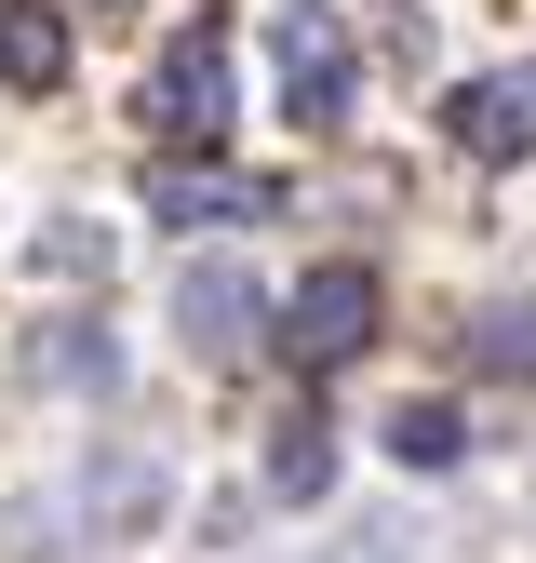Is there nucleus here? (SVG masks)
I'll use <instances>...</instances> for the list:
<instances>
[{
  "label": "nucleus",
  "instance_id": "f257e3e1",
  "mask_svg": "<svg viewBox=\"0 0 536 563\" xmlns=\"http://www.w3.org/2000/svg\"><path fill=\"white\" fill-rule=\"evenodd\" d=\"M134 134H161V162H201L228 134V27L215 14L161 41V67L134 81Z\"/></svg>",
  "mask_w": 536,
  "mask_h": 563
},
{
  "label": "nucleus",
  "instance_id": "f03ea898",
  "mask_svg": "<svg viewBox=\"0 0 536 563\" xmlns=\"http://www.w3.org/2000/svg\"><path fill=\"white\" fill-rule=\"evenodd\" d=\"M268 322H282V309H268V282H255L242 255H188V268H175V335L201 349V363H242Z\"/></svg>",
  "mask_w": 536,
  "mask_h": 563
},
{
  "label": "nucleus",
  "instance_id": "7ed1b4c3",
  "mask_svg": "<svg viewBox=\"0 0 536 563\" xmlns=\"http://www.w3.org/2000/svg\"><path fill=\"white\" fill-rule=\"evenodd\" d=\"M268 335H282L309 376H322V363H362V349H376V282L335 255V268H309V282H295V309L268 322Z\"/></svg>",
  "mask_w": 536,
  "mask_h": 563
},
{
  "label": "nucleus",
  "instance_id": "20e7f679",
  "mask_svg": "<svg viewBox=\"0 0 536 563\" xmlns=\"http://www.w3.org/2000/svg\"><path fill=\"white\" fill-rule=\"evenodd\" d=\"M268 67H282V108L295 121L349 108V27H335L322 0H268Z\"/></svg>",
  "mask_w": 536,
  "mask_h": 563
},
{
  "label": "nucleus",
  "instance_id": "39448f33",
  "mask_svg": "<svg viewBox=\"0 0 536 563\" xmlns=\"http://www.w3.org/2000/svg\"><path fill=\"white\" fill-rule=\"evenodd\" d=\"M67 510H81V537H94V550H134V537L175 510V470H161V443H108V456L81 470V497H67Z\"/></svg>",
  "mask_w": 536,
  "mask_h": 563
},
{
  "label": "nucleus",
  "instance_id": "423d86ee",
  "mask_svg": "<svg viewBox=\"0 0 536 563\" xmlns=\"http://www.w3.org/2000/svg\"><path fill=\"white\" fill-rule=\"evenodd\" d=\"M268 175H242V162H148V216L161 229H255L268 216Z\"/></svg>",
  "mask_w": 536,
  "mask_h": 563
},
{
  "label": "nucleus",
  "instance_id": "0eeeda50",
  "mask_svg": "<svg viewBox=\"0 0 536 563\" xmlns=\"http://www.w3.org/2000/svg\"><path fill=\"white\" fill-rule=\"evenodd\" d=\"M456 162H536V67H496V81H456L443 95Z\"/></svg>",
  "mask_w": 536,
  "mask_h": 563
},
{
  "label": "nucleus",
  "instance_id": "6e6552de",
  "mask_svg": "<svg viewBox=\"0 0 536 563\" xmlns=\"http://www.w3.org/2000/svg\"><path fill=\"white\" fill-rule=\"evenodd\" d=\"M322 483H335V430H322V416H295V430H268V497H282V510H309Z\"/></svg>",
  "mask_w": 536,
  "mask_h": 563
},
{
  "label": "nucleus",
  "instance_id": "1a4fd4ad",
  "mask_svg": "<svg viewBox=\"0 0 536 563\" xmlns=\"http://www.w3.org/2000/svg\"><path fill=\"white\" fill-rule=\"evenodd\" d=\"M0 81H14V95H54L67 81V27L54 14H0Z\"/></svg>",
  "mask_w": 536,
  "mask_h": 563
},
{
  "label": "nucleus",
  "instance_id": "9d476101",
  "mask_svg": "<svg viewBox=\"0 0 536 563\" xmlns=\"http://www.w3.org/2000/svg\"><path fill=\"white\" fill-rule=\"evenodd\" d=\"M469 363L483 376H536V296H496L483 322H469Z\"/></svg>",
  "mask_w": 536,
  "mask_h": 563
},
{
  "label": "nucleus",
  "instance_id": "9b49d317",
  "mask_svg": "<svg viewBox=\"0 0 536 563\" xmlns=\"http://www.w3.org/2000/svg\"><path fill=\"white\" fill-rule=\"evenodd\" d=\"M389 456H402V470H456V456H469L456 402H402V416H389Z\"/></svg>",
  "mask_w": 536,
  "mask_h": 563
},
{
  "label": "nucleus",
  "instance_id": "f8f14e48",
  "mask_svg": "<svg viewBox=\"0 0 536 563\" xmlns=\"http://www.w3.org/2000/svg\"><path fill=\"white\" fill-rule=\"evenodd\" d=\"M27 376H54V389H108L121 363H108V335H94V322H54V349H27Z\"/></svg>",
  "mask_w": 536,
  "mask_h": 563
},
{
  "label": "nucleus",
  "instance_id": "ddd939ff",
  "mask_svg": "<svg viewBox=\"0 0 536 563\" xmlns=\"http://www.w3.org/2000/svg\"><path fill=\"white\" fill-rule=\"evenodd\" d=\"M322 563H429V537L416 523H362V537H335Z\"/></svg>",
  "mask_w": 536,
  "mask_h": 563
},
{
  "label": "nucleus",
  "instance_id": "4468645a",
  "mask_svg": "<svg viewBox=\"0 0 536 563\" xmlns=\"http://www.w3.org/2000/svg\"><path fill=\"white\" fill-rule=\"evenodd\" d=\"M41 255H54V268H67V282H94V268H108V229H81V216H67V229H54V242H41Z\"/></svg>",
  "mask_w": 536,
  "mask_h": 563
}]
</instances>
